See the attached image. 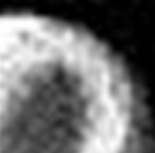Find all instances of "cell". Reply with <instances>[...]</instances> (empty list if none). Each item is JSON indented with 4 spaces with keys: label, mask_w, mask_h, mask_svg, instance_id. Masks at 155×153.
Here are the masks:
<instances>
[{
    "label": "cell",
    "mask_w": 155,
    "mask_h": 153,
    "mask_svg": "<svg viewBox=\"0 0 155 153\" xmlns=\"http://www.w3.org/2000/svg\"><path fill=\"white\" fill-rule=\"evenodd\" d=\"M134 93L83 26L33 12L0 26V153H119Z\"/></svg>",
    "instance_id": "6da1fadb"
}]
</instances>
